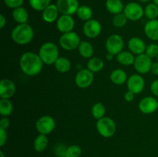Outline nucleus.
<instances>
[{"label": "nucleus", "mask_w": 158, "mask_h": 157, "mask_svg": "<svg viewBox=\"0 0 158 157\" xmlns=\"http://www.w3.org/2000/svg\"><path fill=\"white\" fill-rule=\"evenodd\" d=\"M43 64L39 54L35 52H26L20 57V69L28 76H35L40 74L43 68Z\"/></svg>", "instance_id": "nucleus-1"}, {"label": "nucleus", "mask_w": 158, "mask_h": 157, "mask_svg": "<svg viewBox=\"0 0 158 157\" xmlns=\"http://www.w3.org/2000/svg\"><path fill=\"white\" fill-rule=\"evenodd\" d=\"M12 41L20 46H25L32 41L34 38V31L27 23L18 24L11 32Z\"/></svg>", "instance_id": "nucleus-2"}, {"label": "nucleus", "mask_w": 158, "mask_h": 157, "mask_svg": "<svg viewBox=\"0 0 158 157\" xmlns=\"http://www.w3.org/2000/svg\"><path fill=\"white\" fill-rule=\"evenodd\" d=\"M38 54L43 63L46 65H54L60 57L58 46L52 42L43 43L40 46Z\"/></svg>", "instance_id": "nucleus-3"}, {"label": "nucleus", "mask_w": 158, "mask_h": 157, "mask_svg": "<svg viewBox=\"0 0 158 157\" xmlns=\"http://www.w3.org/2000/svg\"><path fill=\"white\" fill-rule=\"evenodd\" d=\"M96 128L99 134L104 138L113 136L117 130V126L114 119L106 116L97 120Z\"/></svg>", "instance_id": "nucleus-4"}, {"label": "nucleus", "mask_w": 158, "mask_h": 157, "mask_svg": "<svg viewBox=\"0 0 158 157\" xmlns=\"http://www.w3.org/2000/svg\"><path fill=\"white\" fill-rule=\"evenodd\" d=\"M80 38L77 32H69L63 33L59 39V43L62 49L66 51H72L78 49L80 43Z\"/></svg>", "instance_id": "nucleus-5"}, {"label": "nucleus", "mask_w": 158, "mask_h": 157, "mask_svg": "<svg viewBox=\"0 0 158 157\" xmlns=\"http://www.w3.org/2000/svg\"><path fill=\"white\" fill-rule=\"evenodd\" d=\"M124 46L123 38L117 34H113L110 35L106 41V49L108 53L114 55H118L123 51Z\"/></svg>", "instance_id": "nucleus-6"}, {"label": "nucleus", "mask_w": 158, "mask_h": 157, "mask_svg": "<svg viewBox=\"0 0 158 157\" xmlns=\"http://www.w3.org/2000/svg\"><path fill=\"white\" fill-rule=\"evenodd\" d=\"M56 127V122L50 115H43L35 123V129L40 134L49 135Z\"/></svg>", "instance_id": "nucleus-7"}, {"label": "nucleus", "mask_w": 158, "mask_h": 157, "mask_svg": "<svg viewBox=\"0 0 158 157\" xmlns=\"http://www.w3.org/2000/svg\"><path fill=\"white\" fill-rule=\"evenodd\" d=\"M123 13L131 21H138L144 15V9L139 3L129 2L125 6Z\"/></svg>", "instance_id": "nucleus-8"}, {"label": "nucleus", "mask_w": 158, "mask_h": 157, "mask_svg": "<svg viewBox=\"0 0 158 157\" xmlns=\"http://www.w3.org/2000/svg\"><path fill=\"white\" fill-rule=\"evenodd\" d=\"M94 78V72L88 69H83L76 75L75 83L80 89H86L92 85Z\"/></svg>", "instance_id": "nucleus-9"}, {"label": "nucleus", "mask_w": 158, "mask_h": 157, "mask_svg": "<svg viewBox=\"0 0 158 157\" xmlns=\"http://www.w3.org/2000/svg\"><path fill=\"white\" fill-rule=\"evenodd\" d=\"M152 64L151 58L146 53H143L136 56L134 66L136 71L140 74H147L151 71Z\"/></svg>", "instance_id": "nucleus-10"}, {"label": "nucleus", "mask_w": 158, "mask_h": 157, "mask_svg": "<svg viewBox=\"0 0 158 157\" xmlns=\"http://www.w3.org/2000/svg\"><path fill=\"white\" fill-rule=\"evenodd\" d=\"M102 31V26L97 19L91 18L84 23L83 27V34L89 38H95L100 35Z\"/></svg>", "instance_id": "nucleus-11"}, {"label": "nucleus", "mask_w": 158, "mask_h": 157, "mask_svg": "<svg viewBox=\"0 0 158 157\" xmlns=\"http://www.w3.org/2000/svg\"><path fill=\"white\" fill-rule=\"evenodd\" d=\"M56 6L62 15H73L80 7L78 0H57Z\"/></svg>", "instance_id": "nucleus-12"}, {"label": "nucleus", "mask_w": 158, "mask_h": 157, "mask_svg": "<svg viewBox=\"0 0 158 157\" xmlns=\"http://www.w3.org/2000/svg\"><path fill=\"white\" fill-rule=\"evenodd\" d=\"M127 86L129 91H131L135 94H139L142 92L145 87L144 79L139 74H134L128 78Z\"/></svg>", "instance_id": "nucleus-13"}, {"label": "nucleus", "mask_w": 158, "mask_h": 157, "mask_svg": "<svg viewBox=\"0 0 158 157\" xmlns=\"http://www.w3.org/2000/svg\"><path fill=\"white\" fill-rule=\"evenodd\" d=\"M139 109L143 114H152L158 109V100L152 96L142 99L138 105Z\"/></svg>", "instance_id": "nucleus-14"}, {"label": "nucleus", "mask_w": 158, "mask_h": 157, "mask_svg": "<svg viewBox=\"0 0 158 157\" xmlns=\"http://www.w3.org/2000/svg\"><path fill=\"white\" fill-rule=\"evenodd\" d=\"M75 26V21L72 15H61L56 20V28L62 33L72 32Z\"/></svg>", "instance_id": "nucleus-15"}, {"label": "nucleus", "mask_w": 158, "mask_h": 157, "mask_svg": "<svg viewBox=\"0 0 158 157\" xmlns=\"http://www.w3.org/2000/svg\"><path fill=\"white\" fill-rule=\"evenodd\" d=\"M15 92V85L9 78H3L0 82V97L1 99L12 98Z\"/></svg>", "instance_id": "nucleus-16"}, {"label": "nucleus", "mask_w": 158, "mask_h": 157, "mask_svg": "<svg viewBox=\"0 0 158 157\" xmlns=\"http://www.w3.org/2000/svg\"><path fill=\"white\" fill-rule=\"evenodd\" d=\"M127 46L128 49H130V52L137 55L145 53L147 46H148L142 38H139V37H133V38H131L128 41Z\"/></svg>", "instance_id": "nucleus-17"}, {"label": "nucleus", "mask_w": 158, "mask_h": 157, "mask_svg": "<svg viewBox=\"0 0 158 157\" xmlns=\"http://www.w3.org/2000/svg\"><path fill=\"white\" fill-rule=\"evenodd\" d=\"M144 33L149 39L158 41V19L149 20L144 26Z\"/></svg>", "instance_id": "nucleus-18"}, {"label": "nucleus", "mask_w": 158, "mask_h": 157, "mask_svg": "<svg viewBox=\"0 0 158 157\" xmlns=\"http://www.w3.org/2000/svg\"><path fill=\"white\" fill-rule=\"evenodd\" d=\"M60 13L56 5L50 4L43 11V19L46 22L52 23L58 19V15Z\"/></svg>", "instance_id": "nucleus-19"}, {"label": "nucleus", "mask_w": 158, "mask_h": 157, "mask_svg": "<svg viewBox=\"0 0 158 157\" xmlns=\"http://www.w3.org/2000/svg\"><path fill=\"white\" fill-rule=\"evenodd\" d=\"M110 78L114 84L118 86L123 85L128 79L126 72L121 69H116L113 70L110 75Z\"/></svg>", "instance_id": "nucleus-20"}, {"label": "nucleus", "mask_w": 158, "mask_h": 157, "mask_svg": "<svg viewBox=\"0 0 158 157\" xmlns=\"http://www.w3.org/2000/svg\"><path fill=\"white\" fill-rule=\"evenodd\" d=\"M105 6L106 10L113 15H117L123 12L125 7L121 0H106Z\"/></svg>", "instance_id": "nucleus-21"}, {"label": "nucleus", "mask_w": 158, "mask_h": 157, "mask_svg": "<svg viewBox=\"0 0 158 157\" xmlns=\"http://www.w3.org/2000/svg\"><path fill=\"white\" fill-rule=\"evenodd\" d=\"M12 16L14 21L16 22L18 24H25V23H27L29 20V13L27 10L22 6L13 9L12 12Z\"/></svg>", "instance_id": "nucleus-22"}, {"label": "nucleus", "mask_w": 158, "mask_h": 157, "mask_svg": "<svg viewBox=\"0 0 158 157\" xmlns=\"http://www.w3.org/2000/svg\"><path fill=\"white\" fill-rule=\"evenodd\" d=\"M135 58L134 54H133L131 52H128V51H122L118 55H117V61L120 64L125 66L134 65Z\"/></svg>", "instance_id": "nucleus-23"}, {"label": "nucleus", "mask_w": 158, "mask_h": 157, "mask_svg": "<svg viewBox=\"0 0 158 157\" xmlns=\"http://www.w3.org/2000/svg\"><path fill=\"white\" fill-rule=\"evenodd\" d=\"M79 53L80 54L83 58H91L94 55V46L90 42L86 41H81L80 46L78 47Z\"/></svg>", "instance_id": "nucleus-24"}, {"label": "nucleus", "mask_w": 158, "mask_h": 157, "mask_svg": "<svg viewBox=\"0 0 158 157\" xmlns=\"http://www.w3.org/2000/svg\"><path fill=\"white\" fill-rule=\"evenodd\" d=\"M48 143H49V140H48L47 135L40 134L35 137V140H34V149L37 152H43L47 148Z\"/></svg>", "instance_id": "nucleus-25"}, {"label": "nucleus", "mask_w": 158, "mask_h": 157, "mask_svg": "<svg viewBox=\"0 0 158 157\" xmlns=\"http://www.w3.org/2000/svg\"><path fill=\"white\" fill-rule=\"evenodd\" d=\"M55 69L60 73H66L71 69V62L69 58L66 57H59L54 64Z\"/></svg>", "instance_id": "nucleus-26"}, {"label": "nucleus", "mask_w": 158, "mask_h": 157, "mask_svg": "<svg viewBox=\"0 0 158 157\" xmlns=\"http://www.w3.org/2000/svg\"><path fill=\"white\" fill-rule=\"evenodd\" d=\"M87 69L92 72H98L104 67V62L100 58L92 57L87 62Z\"/></svg>", "instance_id": "nucleus-27"}, {"label": "nucleus", "mask_w": 158, "mask_h": 157, "mask_svg": "<svg viewBox=\"0 0 158 157\" xmlns=\"http://www.w3.org/2000/svg\"><path fill=\"white\" fill-rule=\"evenodd\" d=\"M13 111V106L11 101L8 99H0V114L2 116L8 117Z\"/></svg>", "instance_id": "nucleus-28"}, {"label": "nucleus", "mask_w": 158, "mask_h": 157, "mask_svg": "<svg viewBox=\"0 0 158 157\" xmlns=\"http://www.w3.org/2000/svg\"><path fill=\"white\" fill-rule=\"evenodd\" d=\"M77 15L80 19L85 22L89 21L92 18L93 10L87 6H80L77 9Z\"/></svg>", "instance_id": "nucleus-29"}, {"label": "nucleus", "mask_w": 158, "mask_h": 157, "mask_svg": "<svg viewBox=\"0 0 158 157\" xmlns=\"http://www.w3.org/2000/svg\"><path fill=\"white\" fill-rule=\"evenodd\" d=\"M91 113H92L94 118L97 120L103 118L105 116V113H106V108H105L104 105L101 103H95L91 109Z\"/></svg>", "instance_id": "nucleus-30"}, {"label": "nucleus", "mask_w": 158, "mask_h": 157, "mask_svg": "<svg viewBox=\"0 0 158 157\" xmlns=\"http://www.w3.org/2000/svg\"><path fill=\"white\" fill-rule=\"evenodd\" d=\"M144 15L149 20L157 19L158 17V6L155 3H149L144 9Z\"/></svg>", "instance_id": "nucleus-31"}, {"label": "nucleus", "mask_w": 158, "mask_h": 157, "mask_svg": "<svg viewBox=\"0 0 158 157\" xmlns=\"http://www.w3.org/2000/svg\"><path fill=\"white\" fill-rule=\"evenodd\" d=\"M29 3L34 10L43 12L51 4V0H29Z\"/></svg>", "instance_id": "nucleus-32"}, {"label": "nucleus", "mask_w": 158, "mask_h": 157, "mask_svg": "<svg viewBox=\"0 0 158 157\" xmlns=\"http://www.w3.org/2000/svg\"><path fill=\"white\" fill-rule=\"evenodd\" d=\"M128 18H127V16L125 15V14L123 12L122 13L117 14V15H114V18L112 19L113 25H114L115 27L117 28H122L127 24V22Z\"/></svg>", "instance_id": "nucleus-33"}, {"label": "nucleus", "mask_w": 158, "mask_h": 157, "mask_svg": "<svg viewBox=\"0 0 158 157\" xmlns=\"http://www.w3.org/2000/svg\"><path fill=\"white\" fill-rule=\"evenodd\" d=\"M82 154V149L77 145H71L66 149L65 157H80Z\"/></svg>", "instance_id": "nucleus-34"}, {"label": "nucleus", "mask_w": 158, "mask_h": 157, "mask_svg": "<svg viewBox=\"0 0 158 157\" xmlns=\"http://www.w3.org/2000/svg\"><path fill=\"white\" fill-rule=\"evenodd\" d=\"M145 53L150 57V58H157L158 55V45L156 43H151L147 46Z\"/></svg>", "instance_id": "nucleus-35"}, {"label": "nucleus", "mask_w": 158, "mask_h": 157, "mask_svg": "<svg viewBox=\"0 0 158 157\" xmlns=\"http://www.w3.org/2000/svg\"><path fill=\"white\" fill-rule=\"evenodd\" d=\"M24 2V0H4V3L7 7L10 9H16L21 7Z\"/></svg>", "instance_id": "nucleus-36"}, {"label": "nucleus", "mask_w": 158, "mask_h": 157, "mask_svg": "<svg viewBox=\"0 0 158 157\" xmlns=\"http://www.w3.org/2000/svg\"><path fill=\"white\" fill-rule=\"evenodd\" d=\"M66 147L65 145L63 144H59L56 146L55 148V154L57 157H65L66 155Z\"/></svg>", "instance_id": "nucleus-37"}, {"label": "nucleus", "mask_w": 158, "mask_h": 157, "mask_svg": "<svg viewBox=\"0 0 158 157\" xmlns=\"http://www.w3.org/2000/svg\"><path fill=\"white\" fill-rule=\"evenodd\" d=\"M7 141V132L6 129L0 128V146L2 147Z\"/></svg>", "instance_id": "nucleus-38"}, {"label": "nucleus", "mask_w": 158, "mask_h": 157, "mask_svg": "<svg viewBox=\"0 0 158 157\" xmlns=\"http://www.w3.org/2000/svg\"><path fill=\"white\" fill-rule=\"evenodd\" d=\"M150 89H151V92H152L154 96L158 97V79L154 80L151 83Z\"/></svg>", "instance_id": "nucleus-39"}, {"label": "nucleus", "mask_w": 158, "mask_h": 157, "mask_svg": "<svg viewBox=\"0 0 158 157\" xmlns=\"http://www.w3.org/2000/svg\"><path fill=\"white\" fill-rule=\"evenodd\" d=\"M9 125H10V120L9 119L8 117H2L1 120H0V128L3 129H7L9 128Z\"/></svg>", "instance_id": "nucleus-40"}, {"label": "nucleus", "mask_w": 158, "mask_h": 157, "mask_svg": "<svg viewBox=\"0 0 158 157\" xmlns=\"http://www.w3.org/2000/svg\"><path fill=\"white\" fill-rule=\"evenodd\" d=\"M135 95H136L135 93H134V92H131V91L128 90V92H127L124 95L125 100H126L127 102H128V103H131V102H132L133 100L134 99V96H135Z\"/></svg>", "instance_id": "nucleus-41"}, {"label": "nucleus", "mask_w": 158, "mask_h": 157, "mask_svg": "<svg viewBox=\"0 0 158 157\" xmlns=\"http://www.w3.org/2000/svg\"><path fill=\"white\" fill-rule=\"evenodd\" d=\"M151 71L154 75H158V62L153 63L152 66H151Z\"/></svg>", "instance_id": "nucleus-42"}, {"label": "nucleus", "mask_w": 158, "mask_h": 157, "mask_svg": "<svg viewBox=\"0 0 158 157\" xmlns=\"http://www.w3.org/2000/svg\"><path fill=\"white\" fill-rule=\"evenodd\" d=\"M6 26V19L2 14L0 15V28L3 29Z\"/></svg>", "instance_id": "nucleus-43"}, {"label": "nucleus", "mask_w": 158, "mask_h": 157, "mask_svg": "<svg viewBox=\"0 0 158 157\" xmlns=\"http://www.w3.org/2000/svg\"><path fill=\"white\" fill-rule=\"evenodd\" d=\"M106 60H108V61H111V60L114 58V55H112V54L110 53H107L106 55Z\"/></svg>", "instance_id": "nucleus-44"}, {"label": "nucleus", "mask_w": 158, "mask_h": 157, "mask_svg": "<svg viewBox=\"0 0 158 157\" xmlns=\"http://www.w3.org/2000/svg\"><path fill=\"white\" fill-rule=\"evenodd\" d=\"M138 1L141 2H143V3H146V2H149L151 1V0H138Z\"/></svg>", "instance_id": "nucleus-45"}, {"label": "nucleus", "mask_w": 158, "mask_h": 157, "mask_svg": "<svg viewBox=\"0 0 158 157\" xmlns=\"http://www.w3.org/2000/svg\"><path fill=\"white\" fill-rule=\"evenodd\" d=\"M0 157H6L5 156L4 152H3L2 151H1V152H0Z\"/></svg>", "instance_id": "nucleus-46"}, {"label": "nucleus", "mask_w": 158, "mask_h": 157, "mask_svg": "<svg viewBox=\"0 0 158 157\" xmlns=\"http://www.w3.org/2000/svg\"><path fill=\"white\" fill-rule=\"evenodd\" d=\"M153 1H154V2L155 3L156 5H157L158 6V0H153Z\"/></svg>", "instance_id": "nucleus-47"}, {"label": "nucleus", "mask_w": 158, "mask_h": 157, "mask_svg": "<svg viewBox=\"0 0 158 157\" xmlns=\"http://www.w3.org/2000/svg\"><path fill=\"white\" fill-rule=\"evenodd\" d=\"M157 62H158V55H157Z\"/></svg>", "instance_id": "nucleus-48"}]
</instances>
